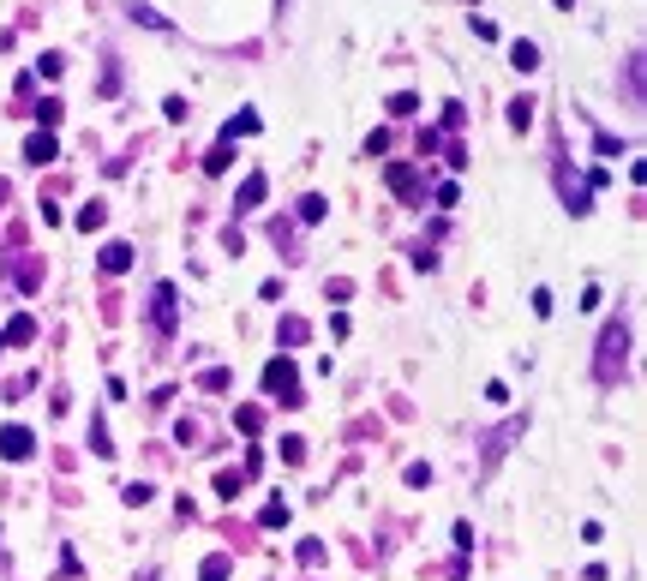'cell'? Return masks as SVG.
I'll return each mask as SVG.
<instances>
[{
    "instance_id": "obj_1",
    "label": "cell",
    "mask_w": 647,
    "mask_h": 581,
    "mask_svg": "<svg viewBox=\"0 0 647 581\" xmlns=\"http://www.w3.org/2000/svg\"><path fill=\"white\" fill-rule=\"evenodd\" d=\"M624 348H630V330H624V324H606V336H600V360H594V372H600L606 384L624 372Z\"/></svg>"
},
{
    "instance_id": "obj_2",
    "label": "cell",
    "mask_w": 647,
    "mask_h": 581,
    "mask_svg": "<svg viewBox=\"0 0 647 581\" xmlns=\"http://www.w3.org/2000/svg\"><path fill=\"white\" fill-rule=\"evenodd\" d=\"M264 390H282V402H300V396H294V366H288V360H270V366H264Z\"/></svg>"
},
{
    "instance_id": "obj_3",
    "label": "cell",
    "mask_w": 647,
    "mask_h": 581,
    "mask_svg": "<svg viewBox=\"0 0 647 581\" xmlns=\"http://www.w3.org/2000/svg\"><path fill=\"white\" fill-rule=\"evenodd\" d=\"M0 456H6V462H24V456H30V432H24V426H6V432H0Z\"/></svg>"
},
{
    "instance_id": "obj_4",
    "label": "cell",
    "mask_w": 647,
    "mask_h": 581,
    "mask_svg": "<svg viewBox=\"0 0 647 581\" xmlns=\"http://www.w3.org/2000/svg\"><path fill=\"white\" fill-rule=\"evenodd\" d=\"M126 264H132V246H126V240H108V246H102V270H108V276H120Z\"/></svg>"
},
{
    "instance_id": "obj_5",
    "label": "cell",
    "mask_w": 647,
    "mask_h": 581,
    "mask_svg": "<svg viewBox=\"0 0 647 581\" xmlns=\"http://www.w3.org/2000/svg\"><path fill=\"white\" fill-rule=\"evenodd\" d=\"M264 204V174H246V186H240V204L234 210H258Z\"/></svg>"
},
{
    "instance_id": "obj_6",
    "label": "cell",
    "mask_w": 647,
    "mask_h": 581,
    "mask_svg": "<svg viewBox=\"0 0 647 581\" xmlns=\"http://www.w3.org/2000/svg\"><path fill=\"white\" fill-rule=\"evenodd\" d=\"M156 324H162V330L174 324V288H168V282L156 288Z\"/></svg>"
},
{
    "instance_id": "obj_7",
    "label": "cell",
    "mask_w": 647,
    "mask_h": 581,
    "mask_svg": "<svg viewBox=\"0 0 647 581\" xmlns=\"http://www.w3.org/2000/svg\"><path fill=\"white\" fill-rule=\"evenodd\" d=\"M510 60H516L522 72H534V66H540V48H534V42H516V48H510Z\"/></svg>"
},
{
    "instance_id": "obj_8",
    "label": "cell",
    "mask_w": 647,
    "mask_h": 581,
    "mask_svg": "<svg viewBox=\"0 0 647 581\" xmlns=\"http://www.w3.org/2000/svg\"><path fill=\"white\" fill-rule=\"evenodd\" d=\"M24 156H30V162H54V138H48V132H42V138H30V144H24Z\"/></svg>"
},
{
    "instance_id": "obj_9",
    "label": "cell",
    "mask_w": 647,
    "mask_h": 581,
    "mask_svg": "<svg viewBox=\"0 0 647 581\" xmlns=\"http://www.w3.org/2000/svg\"><path fill=\"white\" fill-rule=\"evenodd\" d=\"M132 18H138V24H150V30H168V18H162V12H150V6H132Z\"/></svg>"
},
{
    "instance_id": "obj_10",
    "label": "cell",
    "mask_w": 647,
    "mask_h": 581,
    "mask_svg": "<svg viewBox=\"0 0 647 581\" xmlns=\"http://www.w3.org/2000/svg\"><path fill=\"white\" fill-rule=\"evenodd\" d=\"M390 186H396V192H408V198H414V168H390Z\"/></svg>"
},
{
    "instance_id": "obj_11",
    "label": "cell",
    "mask_w": 647,
    "mask_h": 581,
    "mask_svg": "<svg viewBox=\"0 0 647 581\" xmlns=\"http://www.w3.org/2000/svg\"><path fill=\"white\" fill-rule=\"evenodd\" d=\"M6 336H12V342H30V336H36V324H30V318H12V324H6Z\"/></svg>"
},
{
    "instance_id": "obj_12",
    "label": "cell",
    "mask_w": 647,
    "mask_h": 581,
    "mask_svg": "<svg viewBox=\"0 0 647 581\" xmlns=\"http://www.w3.org/2000/svg\"><path fill=\"white\" fill-rule=\"evenodd\" d=\"M282 342H306V318H282Z\"/></svg>"
},
{
    "instance_id": "obj_13",
    "label": "cell",
    "mask_w": 647,
    "mask_h": 581,
    "mask_svg": "<svg viewBox=\"0 0 647 581\" xmlns=\"http://www.w3.org/2000/svg\"><path fill=\"white\" fill-rule=\"evenodd\" d=\"M228 156H234V150H228V144H216V150H210V162H204V168H210V174H222V168H228Z\"/></svg>"
},
{
    "instance_id": "obj_14",
    "label": "cell",
    "mask_w": 647,
    "mask_h": 581,
    "mask_svg": "<svg viewBox=\"0 0 647 581\" xmlns=\"http://www.w3.org/2000/svg\"><path fill=\"white\" fill-rule=\"evenodd\" d=\"M228 576V558H210V564H204V581H222Z\"/></svg>"
},
{
    "instance_id": "obj_15",
    "label": "cell",
    "mask_w": 647,
    "mask_h": 581,
    "mask_svg": "<svg viewBox=\"0 0 647 581\" xmlns=\"http://www.w3.org/2000/svg\"><path fill=\"white\" fill-rule=\"evenodd\" d=\"M558 6H576V0H558Z\"/></svg>"
}]
</instances>
